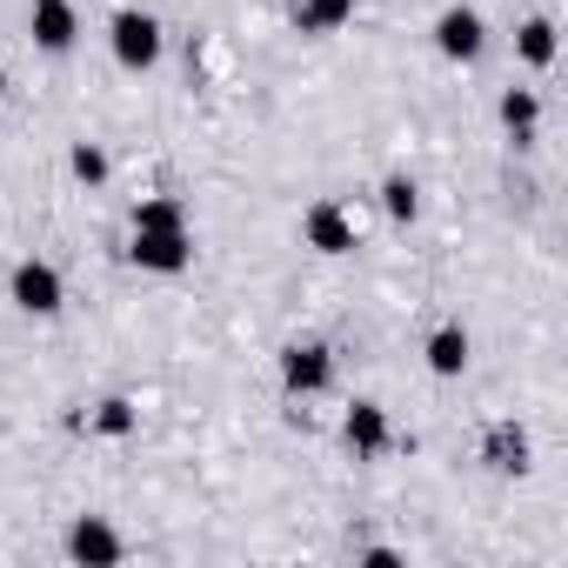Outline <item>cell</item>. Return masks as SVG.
Instances as JSON below:
<instances>
[{
  "instance_id": "cell-7",
  "label": "cell",
  "mask_w": 568,
  "mask_h": 568,
  "mask_svg": "<svg viewBox=\"0 0 568 568\" xmlns=\"http://www.w3.org/2000/svg\"><path fill=\"white\" fill-rule=\"evenodd\" d=\"M121 555H128V541L114 535L108 515H81V521L68 528V561H81V568H114Z\"/></svg>"
},
{
  "instance_id": "cell-13",
  "label": "cell",
  "mask_w": 568,
  "mask_h": 568,
  "mask_svg": "<svg viewBox=\"0 0 568 568\" xmlns=\"http://www.w3.org/2000/svg\"><path fill=\"white\" fill-rule=\"evenodd\" d=\"M515 54H521L528 68H548V61H555V21H541V14L521 21V28H515Z\"/></svg>"
},
{
  "instance_id": "cell-9",
  "label": "cell",
  "mask_w": 568,
  "mask_h": 568,
  "mask_svg": "<svg viewBox=\"0 0 568 568\" xmlns=\"http://www.w3.org/2000/svg\"><path fill=\"white\" fill-rule=\"evenodd\" d=\"M342 442L368 462V455H388V442H395V428H388V408L382 402H355L348 415H342Z\"/></svg>"
},
{
  "instance_id": "cell-14",
  "label": "cell",
  "mask_w": 568,
  "mask_h": 568,
  "mask_svg": "<svg viewBox=\"0 0 568 568\" xmlns=\"http://www.w3.org/2000/svg\"><path fill=\"white\" fill-rule=\"evenodd\" d=\"M535 114H541V101H535L528 88H508V94H501V128H508L515 141H521V134L535 128Z\"/></svg>"
},
{
  "instance_id": "cell-12",
  "label": "cell",
  "mask_w": 568,
  "mask_h": 568,
  "mask_svg": "<svg viewBox=\"0 0 568 568\" xmlns=\"http://www.w3.org/2000/svg\"><path fill=\"white\" fill-rule=\"evenodd\" d=\"M488 468H501V475H521L528 468V435L521 428H488Z\"/></svg>"
},
{
  "instance_id": "cell-4",
  "label": "cell",
  "mask_w": 568,
  "mask_h": 568,
  "mask_svg": "<svg viewBox=\"0 0 568 568\" xmlns=\"http://www.w3.org/2000/svg\"><path fill=\"white\" fill-rule=\"evenodd\" d=\"M281 388H288V395L335 388V348L328 342H288V348H281Z\"/></svg>"
},
{
  "instance_id": "cell-8",
  "label": "cell",
  "mask_w": 568,
  "mask_h": 568,
  "mask_svg": "<svg viewBox=\"0 0 568 568\" xmlns=\"http://www.w3.org/2000/svg\"><path fill=\"white\" fill-rule=\"evenodd\" d=\"M28 34H34V48H48V54H68V48L81 41L74 0H34V8H28Z\"/></svg>"
},
{
  "instance_id": "cell-2",
  "label": "cell",
  "mask_w": 568,
  "mask_h": 568,
  "mask_svg": "<svg viewBox=\"0 0 568 568\" xmlns=\"http://www.w3.org/2000/svg\"><path fill=\"white\" fill-rule=\"evenodd\" d=\"M128 261L148 274H181V267H194V227H134Z\"/></svg>"
},
{
  "instance_id": "cell-1",
  "label": "cell",
  "mask_w": 568,
  "mask_h": 568,
  "mask_svg": "<svg viewBox=\"0 0 568 568\" xmlns=\"http://www.w3.org/2000/svg\"><path fill=\"white\" fill-rule=\"evenodd\" d=\"M108 48H114V61H121L128 74H148V68L161 61V21L141 14V8H121V14L108 21Z\"/></svg>"
},
{
  "instance_id": "cell-16",
  "label": "cell",
  "mask_w": 568,
  "mask_h": 568,
  "mask_svg": "<svg viewBox=\"0 0 568 568\" xmlns=\"http://www.w3.org/2000/svg\"><path fill=\"white\" fill-rule=\"evenodd\" d=\"M134 227H187V207L174 194H154V201L134 207Z\"/></svg>"
},
{
  "instance_id": "cell-3",
  "label": "cell",
  "mask_w": 568,
  "mask_h": 568,
  "mask_svg": "<svg viewBox=\"0 0 568 568\" xmlns=\"http://www.w3.org/2000/svg\"><path fill=\"white\" fill-rule=\"evenodd\" d=\"M8 295H14V308L21 315H61V302H68V281H61V267L54 261H21L14 267V281H8Z\"/></svg>"
},
{
  "instance_id": "cell-6",
  "label": "cell",
  "mask_w": 568,
  "mask_h": 568,
  "mask_svg": "<svg viewBox=\"0 0 568 568\" xmlns=\"http://www.w3.org/2000/svg\"><path fill=\"white\" fill-rule=\"evenodd\" d=\"M435 48H442V61H481V48H488V28H481V14L475 8H442L435 14Z\"/></svg>"
},
{
  "instance_id": "cell-17",
  "label": "cell",
  "mask_w": 568,
  "mask_h": 568,
  "mask_svg": "<svg viewBox=\"0 0 568 568\" xmlns=\"http://www.w3.org/2000/svg\"><path fill=\"white\" fill-rule=\"evenodd\" d=\"M68 168H74V181H88V187H101V181H108V154H101L94 141H81V148L68 154Z\"/></svg>"
},
{
  "instance_id": "cell-18",
  "label": "cell",
  "mask_w": 568,
  "mask_h": 568,
  "mask_svg": "<svg viewBox=\"0 0 568 568\" xmlns=\"http://www.w3.org/2000/svg\"><path fill=\"white\" fill-rule=\"evenodd\" d=\"M94 428H101V435H128V428H134V408H128V402L114 395V402H101V415H94Z\"/></svg>"
},
{
  "instance_id": "cell-10",
  "label": "cell",
  "mask_w": 568,
  "mask_h": 568,
  "mask_svg": "<svg viewBox=\"0 0 568 568\" xmlns=\"http://www.w3.org/2000/svg\"><path fill=\"white\" fill-rule=\"evenodd\" d=\"M428 368H435L442 382H455V375L468 368V328H455V322L435 328V335H428Z\"/></svg>"
},
{
  "instance_id": "cell-11",
  "label": "cell",
  "mask_w": 568,
  "mask_h": 568,
  "mask_svg": "<svg viewBox=\"0 0 568 568\" xmlns=\"http://www.w3.org/2000/svg\"><path fill=\"white\" fill-rule=\"evenodd\" d=\"M348 21H355V0H302V8H295V28L302 34H335Z\"/></svg>"
},
{
  "instance_id": "cell-15",
  "label": "cell",
  "mask_w": 568,
  "mask_h": 568,
  "mask_svg": "<svg viewBox=\"0 0 568 568\" xmlns=\"http://www.w3.org/2000/svg\"><path fill=\"white\" fill-rule=\"evenodd\" d=\"M382 207H388L395 221H415V214H422V187H415L408 174H388V181H382Z\"/></svg>"
},
{
  "instance_id": "cell-5",
  "label": "cell",
  "mask_w": 568,
  "mask_h": 568,
  "mask_svg": "<svg viewBox=\"0 0 568 568\" xmlns=\"http://www.w3.org/2000/svg\"><path fill=\"white\" fill-rule=\"evenodd\" d=\"M302 241H308L315 254H355V247H362L355 214H348L342 201H315V207L302 214Z\"/></svg>"
}]
</instances>
